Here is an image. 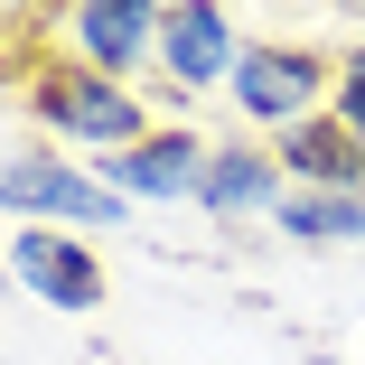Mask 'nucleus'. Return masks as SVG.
I'll return each instance as SVG.
<instances>
[{"label": "nucleus", "mask_w": 365, "mask_h": 365, "mask_svg": "<svg viewBox=\"0 0 365 365\" xmlns=\"http://www.w3.org/2000/svg\"><path fill=\"white\" fill-rule=\"evenodd\" d=\"M29 122L56 140V150H85V160H113V150H131V140L160 131V113L140 103V85L103 76V66H85V56L29 66Z\"/></svg>", "instance_id": "obj_1"}, {"label": "nucleus", "mask_w": 365, "mask_h": 365, "mask_svg": "<svg viewBox=\"0 0 365 365\" xmlns=\"http://www.w3.org/2000/svg\"><path fill=\"white\" fill-rule=\"evenodd\" d=\"M0 215L10 225H66V235H122L140 206L94 160H66L56 140H19L0 160Z\"/></svg>", "instance_id": "obj_2"}, {"label": "nucleus", "mask_w": 365, "mask_h": 365, "mask_svg": "<svg viewBox=\"0 0 365 365\" xmlns=\"http://www.w3.org/2000/svg\"><path fill=\"white\" fill-rule=\"evenodd\" d=\"M328 85H337V56L300 47V38H253L235 85H225V113L253 131V140H281L300 131L309 113H328Z\"/></svg>", "instance_id": "obj_3"}, {"label": "nucleus", "mask_w": 365, "mask_h": 365, "mask_svg": "<svg viewBox=\"0 0 365 365\" xmlns=\"http://www.w3.org/2000/svg\"><path fill=\"white\" fill-rule=\"evenodd\" d=\"M244 29L225 0H169V19H160V94L169 103H197V94H225L235 85V66H244Z\"/></svg>", "instance_id": "obj_4"}, {"label": "nucleus", "mask_w": 365, "mask_h": 365, "mask_svg": "<svg viewBox=\"0 0 365 365\" xmlns=\"http://www.w3.org/2000/svg\"><path fill=\"white\" fill-rule=\"evenodd\" d=\"M10 281L38 309H66V319L103 309V290H113L94 235H66V225H10Z\"/></svg>", "instance_id": "obj_5"}, {"label": "nucleus", "mask_w": 365, "mask_h": 365, "mask_svg": "<svg viewBox=\"0 0 365 365\" xmlns=\"http://www.w3.org/2000/svg\"><path fill=\"white\" fill-rule=\"evenodd\" d=\"M160 19L169 0H56V38L66 56L103 66V76H140V66H160Z\"/></svg>", "instance_id": "obj_6"}, {"label": "nucleus", "mask_w": 365, "mask_h": 365, "mask_svg": "<svg viewBox=\"0 0 365 365\" xmlns=\"http://www.w3.org/2000/svg\"><path fill=\"white\" fill-rule=\"evenodd\" d=\"M206 160H215V140L206 131H187V122H160L150 140H131V150H113V160H94L131 206H197V187H206Z\"/></svg>", "instance_id": "obj_7"}, {"label": "nucleus", "mask_w": 365, "mask_h": 365, "mask_svg": "<svg viewBox=\"0 0 365 365\" xmlns=\"http://www.w3.org/2000/svg\"><path fill=\"white\" fill-rule=\"evenodd\" d=\"M281 197H290V169H281V150H272V140H253V131H225V140H215L206 187H197V206L215 215V225L281 215Z\"/></svg>", "instance_id": "obj_8"}, {"label": "nucleus", "mask_w": 365, "mask_h": 365, "mask_svg": "<svg viewBox=\"0 0 365 365\" xmlns=\"http://www.w3.org/2000/svg\"><path fill=\"white\" fill-rule=\"evenodd\" d=\"M272 150H281L290 187H365V140H356L337 113H309L300 131H281Z\"/></svg>", "instance_id": "obj_9"}, {"label": "nucleus", "mask_w": 365, "mask_h": 365, "mask_svg": "<svg viewBox=\"0 0 365 365\" xmlns=\"http://www.w3.org/2000/svg\"><path fill=\"white\" fill-rule=\"evenodd\" d=\"M272 225L309 253H346V244H365V187H290Z\"/></svg>", "instance_id": "obj_10"}, {"label": "nucleus", "mask_w": 365, "mask_h": 365, "mask_svg": "<svg viewBox=\"0 0 365 365\" xmlns=\"http://www.w3.org/2000/svg\"><path fill=\"white\" fill-rule=\"evenodd\" d=\"M328 113H337V122H346V131L365 140V38H356V47L337 56V85H328Z\"/></svg>", "instance_id": "obj_11"}]
</instances>
